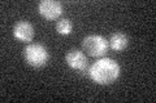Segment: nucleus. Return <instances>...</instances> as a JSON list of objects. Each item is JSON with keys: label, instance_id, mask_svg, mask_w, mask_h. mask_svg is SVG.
Returning <instances> with one entry per match:
<instances>
[{"label": "nucleus", "instance_id": "obj_1", "mask_svg": "<svg viewBox=\"0 0 156 103\" xmlns=\"http://www.w3.org/2000/svg\"><path fill=\"white\" fill-rule=\"evenodd\" d=\"M121 72L120 65L111 58H100L89 68L91 80L99 85H109L119 79Z\"/></svg>", "mask_w": 156, "mask_h": 103}, {"label": "nucleus", "instance_id": "obj_2", "mask_svg": "<svg viewBox=\"0 0 156 103\" xmlns=\"http://www.w3.org/2000/svg\"><path fill=\"white\" fill-rule=\"evenodd\" d=\"M23 58L30 65L35 68L43 67L50 60V53L47 48L43 47L42 44H30L23 49Z\"/></svg>", "mask_w": 156, "mask_h": 103}, {"label": "nucleus", "instance_id": "obj_3", "mask_svg": "<svg viewBox=\"0 0 156 103\" xmlns=\"http://www.w3.org/2000/svg\"><path fill=\"white\" fill-rule=\"evenodd\" d=\"M82 47L83 50L90 57H103L107 52H108V41L100 35H89L83 39L82 41Z\"/></svg>", "mask_w": 156, "mask_h": 103}, {"label": "nucleus", "instance_id": "obj_4", "mask_svg": "<svg viewBox=\"0 0 156 103\" xmlns=\"http://www.w3.org/2000/svg\"><path fill=\"white\" fill-rule=\"evenodd\" d=\"M38 11L46 19H57L62 14V5L55 0H42L38 5Z\"/></svg>", "mask_w": 156, "mask_h": 103}, {"label": "nucleus", "instance_id": "obj_5", "mask_svg": "<svg viewBox=\"0 0 156 103\" xmlns=\"http://www.w3.org/2000/svg\"><path fill=\"white\" fill-rule=\"evenodd\" d=\"M65 61L68 63V66L73 70L81 71V72H87L89 71V67H87V58L82 52L77 50V49H73L69 50L65 56Z\"/></svg>", "mask_w": 156, "mask_h": 103}, {"label": "nucleus", "instance_id": "obj_6", "mask_svg": "<svg viewBox=\"0 0 156 103\" xmlns=\"http://www.w3.org/2000/svg\"><path fill=\"white\" fill-rule=\"evenodd\" d=\"M13 36L22 43H29L34 37V27L27 21H18L13 27Z\"/></svg>", "mask_w": 156, "mask_h": 103}, {"label": "nucleus", "instance_id": "obj_7", "mask_svg": "<svg viewBox=\"0 0 156 103\" xmlns=\"http://www.w3.org/2000/svg\"><path fill=\"white\" fill-rule=\"evenodd\" d=\"M128 44H129V39H128V36H126L125 34H122V32H115L113 35L111 36V39H109L108 45L113 49V50L121 52V50H124V49L128 47Z\"/></svg>", "mask_w": 156, "mask_h": 103}, {"label": "nucleus", "instance_id": "obj_8", "mask_svg": "<svg viewBox=\"0 0 156 103\" xmlns=\"http://www.w3.org/2000/svg\"><path fill=\"white\" fill-rule=\"evenodd\" d=\"M73 30V24L72 21L68 18H60L56 22V31L61 35H69Z\"/></svg>", "mask_w": 156, "mask_h": 103}]
</instances>
